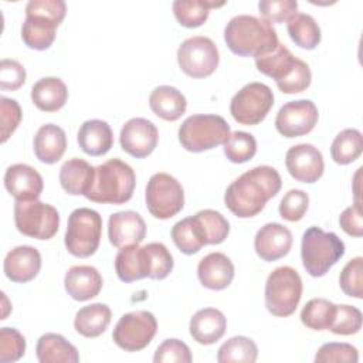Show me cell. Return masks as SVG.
<instances>
[{"mask_svg":"<svg viewBox=\"0 0 363 363\" xmlns=\"http://www.w3.org/2000/svg\"><path fill=\"white\" fill-rule=\"evenodd\" d=\"M282 186L277 169L257 166L235 179L224 193L225 207L240 218H250L261 213L267 201L275 197Z\"/></svg>","mask_w":363,"mask_h":363,"instance_id":"cell-1","label":"cell"},{"mask_svg":"<svg viewBox=\"0 0 363 363\" xmlns=\"http://www.w3.org/2000/svg\"><path fill=\"white\" fill-rule=\"evenodd\" d=\"M224 41L235 55L254 58L272 51L279 44L272 24L250 14L234 16L225 24Z\"/></svg>","mask_w":363,"mask_h":363,"instance_id":"cell-2","label":"cell"},{"mask_svg":"<svg viewBox=\"0 0 363 363\" xmlns=\"http://www.w3.org/2000/svg\"><path fill=\"white\" fill-rule=\"evenodd\" d=\"M136 174L121 159H109L94 169L92 183L85 197L94 203L123 204L133 196Z\"/></svg>","mask_w":363,"mask_h":363,"instance_id":"cell-3","label":"cell"},{"mask_svg":"<svg viewBox=\"0 0 363 363\" xmlns=\"http://www.w3.org/2000/svg\"><path fill=\"white\" fill-rule=\"evenodd\" d=\"M345 255V242L335 234L320 227H309L301 242L303 268L311 277H323Z\"/></svg>","mask_w":363,"mask_h":363,"instance_id":"cell-4","label":"cell"},{"mask_svg":"<svg viewBox=\"0 0 363 363\" xmlns=\"http://www.w3.org/2000/svg\"><path fill=\"white\" fill-rule=\"evenodd\" d=\"M230 125L220 115H191L179 128V142L194 153L224 145L230 138Z\"/></svg>","mask_w":363,"mask_h":363,"instance_id":"cell-5","label":"cell"},{"mask_svg":"<svg viewBox=\"0 0 363 363\" xmlns=\"http://www.w3.org/2000/svg\"><path fill=\"white\" fill-rule=\"evenodd\" d=\"M302 279L296 269L284 265L275 268L265 282V306L278 318L291 316L302 298Z\"/></svg>","mask_w":363,"mask_h":363,"instance_id":"cell-6","label":"cell"},{"mask_svg":"<svg viewBox=\"0 0 363 363\" xmlns=\"http://www.w3.org/2000/svg\"><path fill=\"white\" fill-rule=\"evenodd\" d=\"M102 235V217L98 211L75 208L67 223L64 242L68 252L78 258H86L96 252Z\"/></svg>","mask_w":363,"mask_h":363,"instance_id":"cell-7","label":"cell"},{"mask_svg":"<svg viewBox=\"0 0 363 363\" xmlns=\"http://www.w3.org/2000/svg\"><path fill=\"white\" fill-rule=\"evenodd\" d=\"M14 223L23 235L50 240L58 231L60 214L55 207L38 200L16 201Z\"/></svg>","mask_w":363,"mask_h":363,"instance_id":"cell-8","label":"cell"},{"mask_svg":"<svg viewBox=\"0 0 363 363\" xmlns=\"http://www.w3.org/2000/svg\"><path fill=\"white\" fill-rule=\"evenodd\" d=\"M146 207L149 213L159 218L167 220L182 211L184 206V191L182 184L169 173H155L145 191Z\"/></svg>","mask_w":363,"mask_h":363,"instance_id":"cell-9","label":"cell"},{"mask_svg":"<svg viewBox=\"0 0 363 363\" xmlns=\"http://www.w3.org/2000/svg\"><path fill=\"white\" fill-rule=\"evenodd\" d=\"M272 105L271 88L262 82H250L231 98L230 113L238 123L252 126L265 119Z\"/></svg>","mask_w":363,"mask_h":363,"instance_id":"cell-10","label":"cell"},{"mask_svg":"<svg viewBox=\"0 0 363 363\" xmlns=\"http://www.w3.org/2000/svg\"><path fill=\"white\" fill-rule=\"evenodd\" d=\"M220 54L214 41L204 35L186 38L177 48L180 69L191 78H207L218 67Z\"/></svg>","mask_w":363,"mask_h":363,"instance_id":"cell-11","label":"cell"},{"mask_svg":"<svg viewBox=\"0 0 363 363\" xmlns=\"http://www.w3.org/2000/svg\"><path fill=\"white\" fill-rule=\"evenodd\" d=\"M157 332V320L149 311H133L121 316L116 322L112 339L125 352L145 349Z\"/></svg>","mask_w":363,"mask_h":363,"instance_id":"cell-12","label":"cell"},{"mask_svg":"<svg viewBox=\"0 0 363 363\" xmlns=\"http://www.w3.org/2000/svg\"><path fill=\"white\" fill-rule=\"evenodd\" d=\"M318 108L311 99L284 104L275 118V128L284 138H298L309 133L318 123Z\"/></svg>","mask_w":363,"mask_h":363,"instance_id":"cell-13","label":"cell"},{"mask_svg":"<svg viewBox=\"0 0 363 363\" xmlns=\"http://www.w3.org/2000/svg\"><path fill=\"white\" fill-rule=\"evenodd\" d=\"M285 166L295 180L309 184L318 182L325 170L320 150L311 143H299L289 147L285 155Z\"/></svg>","mask_w":363,"mask_h":363,"instance_id":"cell-14","label":"cell"},{"mask_svg":"<svg viewBox=\"0 0 363 363\" xmlns=\"http://www.w3.org/2000/svg\"><path fill=\"white\" fill-rule=\"evenodd\" d=\"M122 149L136 157L149 156L159 142V130L153 122L145 118H132L121 129L119 135Z\"/></svg>","mask_w":363,"mask_h":363,"instance_id":"cell-15","label":"cell"},{"mask_svg":"<svg viewBox=\"0 0 363 363\" xmlns=\"http://www.w3.org/2000/svg\"><path fill=\"white\" fill-rule=\"evenodd\" d=\"M4 187L16 201L38 200L43 193L44 182L41 174L26 163H16L4 173Z\"/></svg>","mask_w":363,"mask_h":363,"instance_id":"cell-16","label":"cell"},{"mask_svg":"<svg viewBox=\"0 0 363 363\" xmlns=\"http://www.w3.org/2000/svg\"><path fill=\"white\" fill-rule=\"evenodd\" d=\"M108 237L116 248L140 244L146 237V223L132 210L113 213L108 220Z\"/></svg>","mask_w":363,"mask_h":363,"instance_id":"cell-17","label":"cell"},{"mask_svg":"<svg viewBox=\"0 0 363 363\" xmlns=\"http://www.w3.org/2000/svg\"><path fill=\"white\" fill-rule=\"evenodd\" d=\"M305 64V61L296 58L284 44H278L272 51L255 58L257 69L272 78L277 85H281L291 79Z\"/></svg>","mask_w":363,"mask_h":363,"instance_id":"cell-18","label":"cell"},{"mask_svg":"<svg viewBox=\"0 0 363 363\" xmlns=\"http://www.w3.org/2000/svg\"><path fill=\"white\" fill-rule=\"evenodd\" d=\"M292 247V233L279 223H268L262 225L254 238L257 255L267 261H277L285 257Z\"/></svg>","mask_w":363,"mask_h":363,"instance_id":"cell-19","label":"cell"},{"mask_svg":"<svg viewBox=\"0 0 363 363\" xmlns=\"http://www.w3.org/2000/svg\"><path fill=\"white\" fill-rule=\"evenodd\" d=\"M4 275L17 284L34 279L41 269V254L35 247L18 245L10 250L3 264Z\"/></svg>","mask_w":363,"mask_h":363,"instance_id":"cell-20","label":"cell"},{"mask_svg":"<svg viewBox=\"0 0 363 363\" xmlns=\"http://www.w3.org/2000/svg\"><path fill=\"white\" fill-rule=\"evenodd\" d=\"M197 277L200 284L208 289H225L234 278V264L223 252H210L200 259Z\"/></svg>","mask_w":363,"mask_h":363,"instance_id":"cell-21","label":"cell"},{"mask_svg":"<svg viewBox=\"0 0 363 363\" xmlns=\"http://www.w3.org/2000/svg\"><path fill=\"white\" fill-rule=\"evenodd\" d=\"M102 277L95 267L74 265L64 277V286L68 295L79 302L95 298L102 289Z\"/></svg>","mask_w":363,"mask_h":363,"instance_id":"cell-22","label":"cell"},{"mask_svg":"<svg viewBox=\"0 0 363 363\" xmlns=\"http://www.w3.org/2000/svg\"><path fill=\"white\" fill-rule=\"evenodd\" d=\"M227 329V318L216 308L197 311L189 325L190 336L200 345H213L220 340Z\"/></svg>","mask_w":363,"mask_h":363,"instance_id":"cell-23","label":"cell"},{"mask_svg":"<svg viewBox=\"0 0 363 363\" xmlns=\"http://www.w3.org/2000/svg\"><path fill=\"white\" fill-rule=\"evenodd\" d=\"M81 150L89 156H102L113 146L111 126L101 119L85 121L77 135Z\"/></svg>","mask_w":363,"mask_h":363,"instance_id":"cell-24","label":"cell"},{"mask_svg":"<svg viewBox=\"0 0 363 363\" xmlns=\"http://www.w3.org/2000/svg\"><path fill=\"white\" fill-rule=\"evenodd\" d=\"M35 157L47 164L57 163L67 149V135L62 128L54 123L43 125L34 136Z\"/></svg>","mask_w":363,"mask_h":363,"instance_id":"cell-25","label":"cell"},{"mask_svg":"<svg viewBox=\"0 0 363 363\" xmlns=\"http://www.w3.org/2000/svg\"><path fill=\"white\" fill-rule=\"evenodd\" d=\"M149 106L152 112L169 122H174L186 112V96L174 86L159 85L149 95Z\"/></svg>","mask_w":363,"mask_h":363,"instance_id":"cell-26","label":"cell"},{"mask_svg":"<svg viewBox=\"0 0 363 363\" xmlns=\"http://www.w3.org/2000/svg\"><path fill=\"white\" fill-rule=\"evenodd\" d=\"M68 99L65 82L57 77H44L31 88V101L43 112H57Z\"/></svg>","mask_w":363,"mask_h":363,"instance_id":"cell-27","label":"cell"},{"mask_svg":"<svg viewBox=\"0 0 363 363\" xmlns=\"http://www.w3.org/2000/svg\"><path fill=\"white\" fill-rule=\"evenodd\" d=\"M35 354L40 363H77L79 354L77 347L60 333H45L40 336Z\"/></svg>","mask_w":363,"mask_h":363,"instance_id":"cell-28","label":"cell"},{"mask_svg":"<svg viewBox=\"0 0 363 363\" xmlns=\"http://www.w3.org/2000/svg\"><path fill=\"white\" fill-rule=\"evenodd\" d=\"M94 169L88 162L79 157L68 159L62 163L60 169V184L61 187L72 196H85L88 191L92 177H94Z\"/></svg>","mask_w":363,"mask_h":363,"instance_id":"cell-29","label":"cell"},{"mask_svg":"<svg viewBox=\"0 0 363 363\" xmlns=\"http://www.w3.org/2000/svg\"><path fill=\"white\" fill-rule=\"evenodd\" d=\"M115 271L122 282H133L147 278V259L139 244L122 247L115 257Z\"/></svg>","mask_w":363,"mask_h":363,"instance_id":"cell-30","label":"cell"},{"mask_svg":"<svg viewBox=\"0 0 363 363\" xmlns=\"http://www.w3.org/2000/svg\"><path fill=\"white\" fill-rule=\"evenodd\" d=\"M57 27L58 24L47 17L26 14V20L21 26V40L28 48L38 51L48 50L55 40Z\"/></svg>","mask_w":363,"mask_h":363,"instance_id":"cell-31","label":"cell"},{"mask_svg":"<svg viewBox=\"0 0 363 363\" xmlns=\"http://www.w3.org/2000/svg\"><path fill=\"white\" fill-rule=\"evenodd\" d=\"M112 312L105 303L96 302L81 308L75 313L74 328L84 337H98L111 323Z\"/></svg>","mask_w":363,"mask_h":363,"instance_id":"cell-32","label":"cell"},{"mask_svg":"<svg viewBox=\"0 0 363 363\" xmlns=\"http://www.w3.org/2000/svg\"><path fill=\"white\" fill-rule=\"evenodd\" d=\"M172 240L186 255H193L207 245L204 228L196 214L177 221L172 227Z\"/></svg>","mask_w":363,"mask_h":363,"instance_id":"cell-33","label":"cell"},{"mask_svg":"<svg viewBox=\"0 0 363 363\" xmlns=\"http://www.w3.org/2000/svg\"><path fill=\"white\" fill-rule=\"evenodd\" d=\"M224 4V1L216 3L210 0H176L173 1L172 9L180 26L187 28H196L206 23L211 9L221 7Z\"/></svg>","mask_w":363,"mask_h":363,"instance_id":"cell-34","label":"cell"},{"mask_svg":"<svg viewBox=\"0 0 363 363\" xmlns=\"http://www.w3.org/2000/svg\"><path fill=\"white\" fill-rule=\"evenodd\" d=\"M291 40L301 48L313 50L320 43V28L316 20L306 13H296L286 21Z\"/></svg>","mask_w":363,"mask_h":363,"instance_id":"cell-35","label":"cell"},{"mask_svg":"<svg viewBox=\"0 0 363 363\" xmlns=\"http://www.w3.org/2000/svg\"><path fill=\"white\" fill-rule=\"evenodd\" d=\"M363 152V136L357 129H343L336 135L330 146V156L337 164H349Z\"/></svg>","mask_w":363,"mask_h":363,"instance_id":"cell-36","label":"cell"},{"mask_svg":"<svg viewBox=\"0 0 363 363\" xmlns=\"http://www.w3.org/2000/svg\"><path fill=\"white\" fill-rule=\"evenodd\" d=\"M258 357L255 342L245 336H234L224 342L217 352L218 363H254Z\"/></svg>","mask_w":363,"mask_h":363,"instance_id":"cell-37","label":"cell"},{"mask_svg":"<svg viewBox=\"0 0 363 363\" xmlns=\"http://www.w3.org/2000/svg\"><path fill=\"white\" fill-rule=\"evenodd\" d=\"M336 305L325 298H313L305 303L301 311L302 323L312 330H325L329 329Z\"/></svg>","mask_w":363,"mask_h":363,"instance_id":"cell-38","label":"cell"},{"mask_svg":"<svg viewBox=\"0 0 363 363\" xmlns=\"http://www.w3.org/2000/svg\"><path fill=\"white\" fill-rule=\"evenodd\" d=\"M147 259V278L164 279L173 269V257L162 242H149L143 245Z\"/></svg>","mask_w":363,"mask_h":363,"instance_id":"cell-39","label":"cell"},{"mask_svg":"<svg viewBox=\"0 0 363 363\" xmlns=\"http://www.w3.org/2000/svg\"><path fill=\"white\" fill-rule=\"evenodd\" d=\"M257 153L255 138L242 130L233 132L228 140L224 143V155L233 163H245L251 160Z\"/></svg>","mask_w":363,"mask_h":363,"instance_id":"cell-40","label":"cell"},{"mask_svg":"<svg viewBox=\"0 0 363 363\" xmlns=\"http://www.w3.org/2000/svg\"><path fill=\"white\" fill-rule=\"evenodd\" d=\"M196 217L199 218V221L201 223L204 233H206V238H207V245H213V244H221L228 233H230V224L227 221V218L216 211V210H200L199 213H196Z\"/></svg>","mask_w":363,"mask_h":363,"instance_id":"cell-41","label":"cell"},{"mask_svg":"<svg viewBox=\"0 0 363 363\" xmlns=\"http://www.w3.org/2000/svg\"><path fill=\"white\" fill-rule=\"evenodd\" d=\"M362 312L352 305H336L333 320L329 330L335 335H354L362 329Z\"/></svg>","mask_w":363,"mask_h":363,"instance_id":"cell-42","label":"cell"},{"mask_svg":"<svg viewBox=\"0 0 363 363\" xmlns=\"http://www.w3.org/2000/svg\"><path fill=\"white\" fill-rule=\"evenodd\" d=\"M362 274H363V258L362 257H356V258L350 259L340 271L339 285L347 296L357 298V299L363 298V289H362L363 275Z\"/></svg>","mask_w":363,"mask_h":363,"instance_id":"cell-43","label":"cell"},{"mask_svg":"<svg viewBox=\"0 0 363 363\" xmlns=\"http://www.w3.org/2000/svg\"><path fill=\"white\" fill-rule=\"evenodd\" d=\"M26 339L14 328L0 329V362L13 363L24 356Z\"/></svg>","mask_w":363,"mask_h":363,"instance_id":"cell-44","label":"cell"},{"mask_svg":"<svg viewBox=\"0 0 363 363\" xmlns=\"http://www.w3.org/2000/svg\"><path fill=\"white\" fill-rule=\"evenodd\" d=\"M359 360V352L354 346L350 343H337L330 342L325 343L319 347V350L315 354L316 363H357Z\"/></svg>","mask_w":363,"mask_h":363,"instance_id":"cell-45","label":"cell"},{"mask_svg":"<svg viewBox=\"0 0 363 363\" xmlns=\"http://www.w3.org/2000/svg\"><path fill=\"white\" fill-rule=\"evenodd\" d=\"M309 196L306 191L299 189H292L281 199L279 216L286 221H299L308 211Z\"/></svg>","mask_w":363,"mask_h":363,"instance_id":"cell-46","label":"cell"},{"mask_svg":"<svg viewBox=\"0 0 363 363\" xmlns=\"http://www.w3.org/2000/svg\"><path fill=\"white\" fill-rule=\"evenodd\" d=\"M258 10L262 20L269 24H281L296 14L298 3L294 0H261Z\"/></svg>","mask_w":363,"mask_h":363,"instance_id":"cell-47","label":"cell"},{"mask_svg":"<svg viewBox=\"0 0 363 363\" xmlns=\"http://www.w3.org/2000/svg\"><path fill=\"white\" fill-rule=\"evenodd\" d=\"M191 360L190 347L179 339L163 340L153 356L155 363H190Z\"/></svg>","mask_w":363,"mask_h":363,"instance_id":"cell-48","label":"cell"},{"mask_svg":"<svg viewBox=\"0 0 363 363\" xmlns=\"http://www.w3.org/2000/svg\"><path fill=\"white\" fill-rule=\"evenodd\" d=\"M23 118L21 108L16 99H10L6 96L0 98V121H1V143L7 142V139L14 133L18 128Z\"/></svg>","mask_w":363,"mask_h":363,"instance_id":"cell-49","label":"cell"},{"mask_svg":"<svg viewBox=\"0 0 363 363\" xmlns=\"http://www.w3.org/2000/svg\"><path fill=\"white\" fill-rule=\"evenodd\" d=\"M26 14L43 16L60 26L67 14V4L62 0H30L26 6Z\"/></svg>","mask_w":363,"mask_h":363,"instance_id":"cell-50","label":"cell"},{"mask_svg":"<svg viewBox=\"0 0 363 363\" xmlns=\"http://www.w3.org/2000/svg\"><path fill=\"white\" fill-rule=\"evenodd\" d=\"M26 69L16 61L4 58L0 62V88L3 91H17L26 82Z\"/></svg>","mask_w":363,"mask_h":363,"instance_id":"cell-51","label":"cell"},{"mask_svg":"<svg viewBox=\"0 0 363 363\" xmlns=\"http://www.w3.org/2000/svg\"><path fill=\"white\" fill-rule=\"evenodd\" d=\"M339 224L342 230L350 237H362L363 223H362V207L354 203L353 206L346 207L339 216Z\"/></svg>","mask_w":363,"mask_h":363,"instance_id":"cell-52","label":"cell"}]
</instances>
